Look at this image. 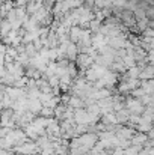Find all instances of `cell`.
Wrapping results in <instances>:
<instances>
[{
  "instance_id": "obj_1",
  "label": "cell",
  "mask_w": 154,
  "mask_h": 155,
  "mask_svg": "<svg viewBox=\"0 0 154 155\" xmlns=\"http://www.w3.org/2000/svg\"><path fill=\"white\" fill-rule=\"evenodd\" d=\"M12 152H15V154H18V155H35V154H38V146H36L35 142L26 140L24 143L12 148Z\"/></svg>"
},
{
  "instance_id": "obj_2",
  "label": "cell",
  "mask_w": 154,
  "mask_h": 155,
  "mask_svg": "<svg viewBox=\"0 0 154 155\" xmlns=\"http://www.w3.org/2000/svg\"><path fill=\"white\" fill-rule=\"evenodd\" d=\"M77 139H79V142L82 143V146H83L88 152H89V151L95 146V143L98 142V136H97L95 133H85V134L79 136Z\"/></svg>"
},
{
  "instance_id": "obj_3",
  "label": "cell",
  "mask_w": 154,
  "mask_h": 155,
  "mask_svg": "<svg viewBox=\"0 0 154 155\" xmlns=\"http://www.w3.org/2000/svg\"><path fill=\"white\" fill-rule=\"evenodd\" d=\"M26 108H27V111H30L32 114L38 116L39 111H41V108H43V104H41V101H39L38 98H33V100H29V98H27Z\"/></svg>"
},
{
  "instance_id": "obj_4",
  "label": "cell",
  "mask_w": 154,
  "mask_h": 155,
  "mask_svg": "<svg viewBox=\"0 0 154 155\" xmlns=\"http://www.w3.org/2000/svg\"><path fill=\"white\" fill-rule=\"evenodd\" d=\"M153 75H154V66L153 65H145L141 69L138 80L139 81H142V80H153Z\"/></svg>"
},
{
  "instance_id": "obj_5",
  "label": "cell",
  "mask_w": 154,
  "mask_h": 155,
  "mask_svg": "<svg viewBox=\"0 0 154 155\" xmlns=\"http://www.w3.org/2000/svg\"><path fill=\"white\" fill-rule=\"evenodd\" d=\"M148 140V137H147V134H144V133H135V136L130 139V145L132 146H139V148H142L144 146V143Z\"/></svg>"
},
{
  "instance_id": "obj_6",
  "label": "cell",
  "mask_w": 154,
  "mask_h": 155,
  "mask_svg": "<svg viewBox=\"0 0 154 155\" xmlns=\"http://www.w3.org/2000/svg\"><path fill=\"white\" fill-rule=\"evenodd\" d=\"M80 35H82V27H79V26H71V27L68 29V38H70V42L77 44V41L80 39Z\"/></svg>"
},
{
  "instance_id": "obj_7",
  "label": "cell",
  "mask_w": 154,
  "mask_h": 155,
  "mask_svg": "<svg viewBox=\"0 0 154 155\" xmlns=\"http://www.w3.org/2000/svg\"><path fill=\"white\" fill-rule=\"evenodd\" d=\"M115 116H116L118 125H127L128 117H130V111H128L127 108H121V110L115 111Z\"/></svg>"
},
{
  "instance_id": "obj_8",
  "label": "cell",
  "mask_w": 154,
  "mask_h": 155,
  "mask_svg": "<svg viewBox=\"0 0 154 155\" xmlns=\"http://www.w3.org/2000/svg\"><path fill=\"white\" fill-rule=\"evenodd\" d=\"M77 54H79L77 45L73 44V42H70V44L67 45V50H65V59H68L70 62H74L76 57H77Z\"/></svg>"
},
{
  "instance_id": "obj_9",
  "label": "cell",
  "mask_w": 154,
  "mask_h": 155,
  "mask_svg": "<svg viewBox=\"0 0 154 155\" xmlns=\"http://www.w3.org/2000/svg\"><path fill=\"white\" fill-rule=\"evenodd\" d=\"M43 6V3H39V2H35V0H30V2H27V5L24 6V11H26V14L30 17V15H33L39 8Z\"/></svg>"
},
{
  "instance_id": "obj_10",
  "label": "cell",
  "mask_w": 154,
  "mask_h": 155,
  "mask_svg": "<svg viewBox=\"0 0 154 155\" xmlns=\"http://www.w3.org/2000/svg\"><path fill=\"white\" fill-rule=\"evenodd\" d=\"M67 105L71 107V108H74V110L76 108H83V100L79 98V97H76V95H70Z\"/></svg>"
},
{
  "instance_id": "obj_11",
  "label": "cell",
  "mask_w": 154,
  "mask_h": 155,
  "mask_svg": "<svg viewBox=\"0 0 154 155\" xmlns=\"http://www.w3.org/2000/svg\"><path fill=\"white\" fill-rule=\"evenodd\" d=\"M139 87L147 94V95H153L154 92V81L153 80H142L139 83Z\"/></svg>"
},
{
  "instance_id": "obj_12",
  "label": "cell",
  "mask_w": 154,
  "mask_h": 155,
  "mask_svg": "<svg viewBox=\"0 0 154 155\" xmlns=\"http://www.w3.org/2000/svg\"><path fill=\"white\" fill-rule=\"evenodd\" d=\"M65 108H67V105H63V104H57V105L53 108V117H54L56 120H62V119H63Z\"/></svg>"
},
{
  "instance_id": "obj_13",
  "label": "cell",
  "mask_w": 154,
  "mask_h": 155,
  "mask_svg": "<svg viewBox=\"0 0 154 155\" xmlns=\"http://www.w3.org/2000/svg\"><path fill=\"white\" fill-rule=\"evenodd\" d=\"M12 30V27H11V23L8 21V20H2L0 21V38H3V36H8L9 35V32Z\"/></svg>"
},
{
  "instance_id": "obj_14",
  "label": "cell",
  "mask_w": 154,
  "mask_h": 155,
  "mask_svg": "<svg viewBox=\"0 0 154 155\" xmlns=\"http://www.w3.org/2000/svg\"><path fill=\"white\" fill-rule=\"evenodd\" d=\"M121 60H122V63H124V66H125L127 69L136 65V60H135V57H133V53H127Z\"/></svg>"
},
{
  "instance_id": "obj_15",
  "label": "cell",
  "mask_w": 154,
  "mask_h": 155,
  "mask_svg": "<svg viewBox=\"0 0 154 155\" xmlns=\"http://www.w3.org/2000/svg\"><path fill=\"white\" fill-rule=\"evenodd\" d=\"M14 9H15V18H17L20 23H23V21H26V20L29 18V15L26 14L24 8H14Z\"/></svg>"
},
{
  "instance_id": "obj_16",
  "label": "cell",
  "mask_w": 154,
  "mask_h": 155,
  "mask_svg": "<svg viewBox=\"0 0 154 155\" xmlns=\"http://www.w3.org/2000/svg\"><path fill=\"white\" fill-rule=\"evenodd\" d=\"M141 149H142V148H139V146H132V145H130L128 148L122 149V152H124V155H138Z\"/></svg>"
},
{
  "instance_id": "obj_17",
  "label": "cell",
  "mask_w": 154,
  "mask_h": 155,
  "mask_svg": "<svg viewBox=\"0 0 154 155\" xmlns=\"http://www.w3.org/2000/svg\"><path fill=\"white\" fill-rule=\"evenodd\" d=\"M133 18H135L136 21L144 20V18H145V11H144V9H141V8H138L136 11H133Z\"/></svg>"
},
{
  "instance_id": "obj_18",
  "label": "cell",
  "mask_w": 154,
  "mask_h": 155,
  "mask_svg": "<svg viewBox=\"0 0 154 155\" xmlns=\"http://www.w3.org/2000/svg\"><path fill=\"white\" fill-rule=\"evenodd\" d=\"M139 101H141V104L144 105V107H147V105H153V95H144L142 98H139Z\"/></svg>"
},
{
  "instance_id": "obj_19",
  "label": "cell",
  "mask_w": 154,
  "mask_h": 155,
  "mask_svg": "<svg viewBox=\"0 0 154 155\" xmlns=\"http://www.w3.org/2000/svg\"><path fill=\"white\" fill-rule=\"evenodd\" d=\"M0 103L3 104V108H12V104H14V100H11L8 95H3V98L0 100Z\"/></svg>"
},
{
  "instance_id": "obj_20",
  "label": "cell",
  "mask_w": 154,
  "mask_h": 155,
  "mask_svg": "<svg viewBox=\"0 0 154 155\" xmlns=\"http://www.w3.org/2000/svg\"><path fill=\"white\" fill-rule=\"evenodd\" d=\"M38 116H43V117H47V119H49V117H53V108H49V107H43Z\"/></svg>"
},
{
  "instance_id": "obj_21",
  "label": "cell",
  "mask_w": 154,
  "mask_h": 155,
  "mask_svg": "<svg viewBox=\"0 0 154 155\" xmlns=\"http://www.w3.org/2000/svg\"><path fill=\"white\" fill-rule=\"evenodd\" d=\"M47 83H49L50 87H57V86H59V78H57L56 75H51V77L47 78Z\"/></svg>"
},
{
  "instance_id": "obj_22",
  "label": "cell",
  "mask_w": 154,
  "mask_h": 155,
  "mask_svg": "<svg viewBox=\"0 0 154 155\" xmlns=\"http://www.w3.org/2000/svg\"><path fill=\"white\" fill-rule=\"evenodd\" d=\"M145 18L148 21H153L154 20V6H150V8L145 9Z\"/></svg>"
},
{
  "instance_id": "obj_23",
  "label": "cell",
  "mask_w": 154,
  "mask_h": 155,
  "mask_svg": "<svg viewBox=\"0 0 154 155\" xmlns=\"http://www.w3.org/2000/svg\"><path fill=\"white\" fill-rule=\"evenodd\" d=\"M141 35H142V38H154V30L151 27H147Z\"/></svg>"
},
{
  "instance_id": "obj_24",
  "label": "cell",
  "mask_w": 154,
  "mask_h": 155,
  "mask_svg": "<svg viewBox=\"0 0 154 155\" xmlns=\"http://www.w3.org/2000/svg\"><path fill=\"white\" fill-rule=\"evenodd\" d=\"M138 155H154V149L153 148H142Z\"/></svg>"
},
{
  "instance_id": "obj_25",
  "label": "cell",
  "mask_w": 154,
  "mask_h": 155,
  "mask_svg": "<svg viewBox=\"0 0 154 155\" xmlns=\"http://www.w3.org/2000/svg\"><path fill=\"white\" fill-rule=\"evenodd\" d=\"M9 131H11V128H8V127H0V139H5V137L9 134Z\"/></svg>"
},
{
  "instance_id": "obj_26",
  "label": "cell",
  "mask_w": 154,
  "mask_h": 155,
  "mask_svg": "<svg viewBox=\"0 0 154 155\" xmlns=\"http://www.w3.org/2000/svg\"><path fill=\"white\" fill-rule=\"evenodd\" d=\"M5 53H6V47L0 42V57H3V56H5Z\"/></svg>"
},
{
  "instance_id": "obj_27",
  "label": "cell",
  "mask_w": 154,
  "mask_h": 155,
  "mask_svg": "<svg viewBox=\"0 0 154 155\" xmlns=\"http://www.w3.org/2000/svg\"><path fill=\"white\" fill-rule=\"evenodd\" d=\"M2 146H3V140H2V139H0V149H3V148H2Z\"/></svg>"
},
{
  "instance_id": "obj_28",
  "label": "cell",
  "mask_w": 154,
  "mask_h": 155,
  "mask_svg": "<svg viewBox=\"0 0 154 155\" xmlns=\"http://www.w3.org/2000/svg\"><path fill=\"white\" fill-rule=\"evenodd\" d=\"M35 2H39V3H43V2H44V0H35Z\"/></svg>"
}]
</instances>
